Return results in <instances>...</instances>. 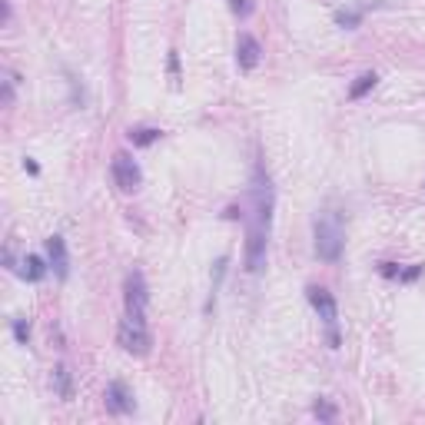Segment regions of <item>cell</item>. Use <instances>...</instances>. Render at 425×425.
Masks as SVG:
<instances>
[{
	"mask_svg": "<svg viewBox=\"0 0 425 425\" xmlns=\"http://www.w3.org/2000/svg\"><path fill=\"white\" fill-rule=\"evenodd\" d=\"M313 412L322 419V422H333V419H335V406H333V402H326V399H319V402L313 406Z\"/></svg>",
	"mask_w": 425,
	"mask_h": 425,
	"instance_id": "16",
	"label": "cell"
},
{
	"mask_svg": "<svg viewBox=\"0 0 425 425\" xmlns=\"http://www.w3.org/2000/svg\"><path fill=\"white\" fill-rule=\"evenodd\" d=\"M23 269H20V276L27 279V282H40V279L50 273V262H43L40 256H23V262H20Z\"/></svg>",
	"mask_w": 425,
	"mask_h": 425,
	"instance_id": "11",
	"label": "cell"
},
{
	"mask_svg": "<svg viewBox=\"0 0 425 425\" xmlns=\"http://www.w3.org/2000/svg\"><path fill=\"white\" fill-rule=\"evenodd\" d=\"M399 273H402V269H399L395 262H382V276L386 279H399Z\"/></svg>",
	"mask_w": 425,
	"mask_h": 425,
	"instance_id": "20",
	"label": "cell"
},
{
	"mask_svg": "<svg viewBox=\"0 0 425 425\" xmlns=\"http://www.w3.org/2000/svg\"><path fill=\"white\" fill-rule=\"evenodd\" d=\"M116 342L129 355H147L149 346H153V333H149L147 315H129V313L123 315L120 329H116Z\"/></svg>",
	"mask_w": 425,
	"mask_h": 425,
	"instance_id": "3",
	"label": "cell"
},
{
	"mask_svg": "<svg viewBox=\"0 0 425 425\" xmlns=\"http://www.w3.org/2000/svg\"><path fill=\"white\" fill-rule=\"evenodd\" d=\"M47 262H50V269L56 273V279L70 276V256H67L63 236H50V240H47Z\"/></svg>",
	"mask_w": 425,
	"mask_h": 425,
	"instance_id": "9",
	"label": "cell"
},
{
	"mask_svg": "<svg viewBox=\"0 0 425 425\" xmlns=\"http://www.w3.org/2000/svg\"><path fill=\"white\" fill-rule=\"evenodd\" d=\"M169 76H173V83H180V56H176V50H169Z\"/></svg>",
	"mask_w": 425,
	"mask_h": 425,
	"instance_id": "19",
	"label": "cell"
},
{
	"mask_svg": "<svg viewBox=\"0 0 425 425\" xmlns=\"http://www.w3.org/2000/svg\"><path fill=\"white\" fill-rule=\"evenodd\" d=\"M306 296H309V306L315 309V315L322 319V326L329 333V346L335 349L339 346V306H335V296L329 289H322V286H309Z\"/></svg>",
	"mask_w": 425,
	"mask_h": 425,
	"instance_id": "4",
	"label": "cell"
},
{
	"mask_svg": "<svg viewBox=\"0 0 425 425\" xmlns=\"http://www.w3.org/2000/svg\"><path fill=\"white\" fill-rule=\"evenodd\" d=\"M127 136H129V143H133V147H153L163 133H160L156 127H136V129H129Z\"/></svg>",
	"mask_w": 425,
	"mask_h": 425,
	"instance_id": "12",
	"label": "cell"
},
{
	"mask_svg": "<svg viewBox=\"0 0 425 425\" xmlns=\"http://www.w3.org/2000/svg\"><path fill=\"white\" fill-rule=\"evenodd\" d=\"M103 402H107V412H113V415H129L133 408H136V402H133V392L127 388V382H110L107 386V392H103Z\"/></svg>",
	"mask_w": 425,
	"mask_h": 425,
	"instance_id": "7",
	"label": "cell"
},
{
	"mask_svg": "<svg viewBox=\"0 0 425 425\" xmlns=\"http://www.w3.org/2000/svg\"><path fill=\"white\" fill-rule=\"evenodd\" d=\"M375 83H379V76L372 74V70H366L362 76H355V83L349 87V100H362V96L375 87Z\"/></svg>",
	"mask_w": 425,
	"mask_h": 425,
	"instance_id": "13",
	"label": "cell"
},
{
	"mask_svg": "<svg viewBox=\"0 0 425 425\" xmlns=\"http://www.w3.org/2000/svg\"><path fill=\"white\" fill-rule=\"evenodd\" d=\"M50 382H54V392L63 399V402H70V399H74V375H70V369H67V366H54Z\"/></svg>",
	"mask_w": 425,
	"mask_h": 425,
	"instance_id": "10",
	"label": "cell"
},
{
	"mask_svg": "<svg viewBox=\"0 0 425 425\" xmlns=\"http://www.w3.org/2000/svg\"><path fill=\"white\" fill-rule=\"evenodd\" d=\"M229 10H233L240 20H246L253 10H256V7H253V0H229Z\"/></svg>",
	"mask_w": 425,
	"mask_h": 425,
	"instance_id": "17",
	"label": "cell"
},
{
	"mask_svg": "<svg viewBox=\"0 0 425 425\" xmlns=\"http://www.w3.org/2000/svg\"><path fill=\"white\" fill-rule=\"evenodd\" d=\"M273 222V180L259 163L253 173V213L246 216V269L259 273L266 266V242Z\"/></svg>",
	"mask_w": 425,
	"mask_h": 425,
	"instance_id": "1",
	"label": "cell"
},
{
	"mask_svg": "<svg viewBox=\"0 0 425 425\" xmlns=\"http://www.w3.org/2000/svg\"><path fill=\"white\" fill-rule=\"evenodd\" d=\"M123 302H127V313L129 315H147L149 306V289H147V279L140 269H133L123 282Z\"/></svg>",
	"mask_w": 425,
	"mask_h": 425,
	"instance_id": "6",
	"label": "cell"
},
{
	"mask_svg": "<svg viewBox=\"0 0 425 425\" xmlns=\"http://www.w3.org/2000/svg\"><path fill=\"white\" fill-rule=\"evenodd\" d=\"M342 246H346L342 216L339 213H322L315 220V256L322 262H339L342 259Z\"/></svg>",
	"mask_w": 425,
	"mask_h": 425,
	"instance_id": "2",
	"label": "cell"
},
{
	"mask_svg": "<svg viewBox=\"0 0 425 425\" xmlns=\"http://www.w3.org/2000/svg\"><path fill=\"white\" fill-rule=\"evenodd\" d=\"M14 339H17L20 346L30 342V322L27 319H14Z\"/></svg>",
	"mask_w": 425,
	"mask_h": 425,
	"instance_id": "15",
	"label": "cell"
},
{
	"mask_svg": "<svg viewBox=\"0 0 425 425\" xmlns=\"http://www.w3.org/2000/svg\"><path fill=\"white\" fill-rule=\"evenodd\" d=\"M110 176H113V186L120 193H136L140 183H143V173H140V163L129 156V153H116L110 160Z\"/></svg>",
	"mask_w": 425,
	"mask_h": 425,
	"instance_id": "5",
	"label": "cell"
},
{
	"mask_svg": "<svg viewBox=\"0 0 425 425\" xmlns=\"http://www.w3.org/2000/svg\"><path fill=\"white\" fill-rule=\"evenodd\" d=\"M259 60H262V47H259V40L253 37V34L242 30L240 37H236V63H240V70L242 74L256 70Z\"/></svg>",
	"mask_w": 425,
	"mask_h": 425,
	"instance_id": "8",
	"label": "cell"
},
{
	"mask_svg": "<svg viewBox=\"0 0 425 425\" xmlns=\"http://www.w3.org/2000/svg\"><path fill=\"white\" fill-rule=\"evenodd\" d=\"M23 169H27V173H34V176H37V173H40V167H37V163H34V160H23Z\"/></svg>",
	"mask_w": 425,
	"mask_h": 425,
	"instance_id": "21",
	"label": "cell"
},
{
	"mask_svg": "<svg viewBox=\"0 0 425 425\" xmlns=\"http://www.w3.org/2000/svg\"><path fill=\"white\" fill-rule=\"evenodd\" d=\"M419 276H422V266H408V269L399 273V282H415Z\"/></svg>",
	"mask_w": 425,
	"mask_h": 425,
	"instance_id": "18",
	"label": "cell"
},
{
	"mask_svg": "<svg viewBox=\"0 0 425 425\" xmlns=\"http://www.w3.org/2000/svg\"><path fill=\"white\" fill-rule=\"evenodd\" d=\"M362 14H366V7H355V10H335V23L339 27H359V20H362Z\"/></svg>",
	"mask_w": 425,
	"mask_h": 425,
	"instance_id": "14",
	"label": "cell"
}]
</instances>
